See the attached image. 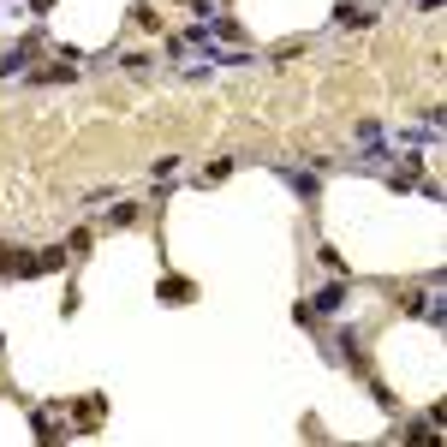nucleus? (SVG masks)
<instances>
[{"label":"nucleus","instance_id":"nucleus-1","mask_svg":"<svg viewBox=\"0 0 447 447\" xmlns=\"http://www.w3.org/2000/svg\"><path fill=\"white\" fill-rule=\"evenodd\" d=\"M287 185H292L298 197H304V203H310V197H317V179H310V173H287Z\"/></svg>","mask_w":447,"mask_h":447},{"label":"nucleus","instance_id":"nucleus-2","mask_svg":"<svg viewBox=\"0 0 447 447\" xmlns=\"http://www.w3.org/2000/svg\"><path fill=\"white\" fill-rule=\"evenodd\" d=\"M317 304H322V310H340V304H346V287H328V292L317 298Z\"/></svg>","mask_w":447,"mask_h":447}]
</instances>
